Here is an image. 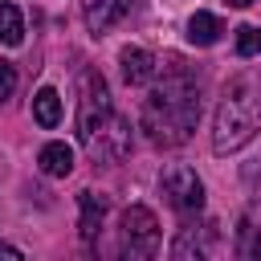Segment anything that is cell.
Returning a JSON list of instances; mask_svg holds the SVG:
<instances>
[{"mask_svg": "<svg viewBox=\"0 0 261 261\" xmlns=\"http://www.w3.org/2000/svg\"><path fill=\"white\" fill-rule=\"evenodd\" d=\"M200 122V90L192 86L188 73L163 77V86L147 98L143 106V130L155 147H179L192 139Z\"/></svg>", "mask_w": 261, "mask_h": 261, "instance_id": "6da1fadb", "label": "cell"}, {"mask_svg": "<svg viewBox=\"0 0 261 261\" xmlns=\"http://www.w3.org/2000/svg\"><path fill=\"white\" fill-rule=\"evenodd\" d=\"M257 130H261V86H253V82H237V86L224 94V102L216 106L212 151H216V155L241 151Z\"/></svg>", "mask_w": 261, "mask_h": 261, "instance_id": "7a4b0ae2", "label": "cell"}, {"mask_svg": "<svg viewBox=\"0 0 261 261\" xmlns=\"http://www.w3.org/2000/svg\"><path fill=\"white\" fill-rule=\"evenodd\" d=\"M159 249V220L151 208L143 204H130L122 212V257H135V261H147L155 257Z\"/></svg>", "mask_w": 261, "mask_h": 261, "instance_id": "3957f363", "label": "cell"}, {"mask_svg": "<svg viewBox=\"0 0 261 261\" xmlns=\"http://www.w3.org/2000/svg\"><path fill=\"white\" fill-rule=\"evenodd\" d=\"M86 147H90V155L98 159V163H122L126 155H130V122L126 118H118L114 110L82 139Z\"/></svg>", "mask_w": 261, "mask_h": 261, "instance_id": "277c9868", "label": "cell"}, {"mask_svg": "<svg viewBox=\"0 0 261 261\" xmlns=\"http://www.w3.org/2000/svg\"><path fill=\"white\" fill-rule=\"evenodd\" d=\"M159 184H163V196L175 212H200L204 208V184L188 163H171Z\"/></svg>", "mask_w": 261, "mask_h": 261, "instance_id": "5b68a950", "label": "cell"}, {"mask_svg": "<svg viewBox=\"0 0 261 261\" xmlns=\"http://www.w3.org/2000/svg\"><path fill=\"white\" fill-rule=\"evenodd\" d=\"M106 114H110L106 82H102L98 69H86V73H82V102H77V139H86Z\"/></svg>", "mask_w": 261, "mask_h": 261, "instance_id": "8992f818", "label": "cell"}, {"mask_svg": "<svg viewBox=\"0 0 261 261\" xmlns=\"http://www.w3.org/2000/svg\"><path fill=\"white\" fill-rule=\"evenodd\" d=\"M126 8H130V0H82V16L94 37H102L110 24H118L126 16Z\"/></svg>", "mask_w": 261, "mask_h": 261, "instance_id": "52a82bcc", "label": "cell"}, {"mask_svg": "<svg viewBox=\"0 0 261 261\" xmlns=\"http://www.w3.org/2000/svg\"><path fill=\"white\" fill-rule=\"evenodd\" d=\"M122 77H126V86H147L151 77H155V57L147 53V49H122Z\"/></svg>", "mask_w": 261, "mask_h": 261, "instance_id": "ba28073f", "label": "cell"}, {"mask_svg": "<svg viewBox=\"0 0 261 261\" xmlns=\"http://www.w3.org/2000/svg\"><path fill=\"white\" fill-rule=\"evenodd\" d=\"M37 167L45 171V175H69L73 171V147L69 143H45L41 147V155H37Z\"/></svg>", "mask_w": 261, "mask_h": 261, "instance_id": "9c48e42d", "label": "cell"}, {"mask_svg": "<svg viewBox=\"0 0 261 261\" xmlns=\"http://www.w3.org/2000/svg\"><path fill=\"white\" fill-rule=\"evenodd\" d=\"M77 204H82V241H94L98 228H102V216H106V196L98 192H77Z\"/></svg>", "mask_w": 261, "mask_h": 261, "instance_id": "30bf717a", "label": "cell"}, {"mask_svg": "<svg viewBox=\"0 0 261 261\" xmlns=\"http://www.w3.org/2000/svg\"><path fill=\"white\" fill-rule=\"evenodd\" d=\"M220 33H224V20L212 16V12H196V16L188 20V41H192V45H216Z\"/></svg>", "mask_w": 261, "mask_h": 261, "instance_id": "8fae6325", "label": "cell"}, {"mask_svg": "<svg viewBox=\"0 0 261 261\" xmlns=\"http://www.w3.org/2000/svg\"><path fill=\"white\" fill-rule=\"evenodd\" d=\"M33 118L45 126V130H53L57 122H61V98H57V90H37V98H33Z\"/></svg>", "mask_w": 261, "mask_h": 261, "instance_id": "7c38bea8", "label": "cell"}, {"mask_svg": "<svg viewBox=\"0 0 261 261\" xmlns=\"http://www.w3.org/2000/svg\"><path fill=\"white\" fill-rule=\"evenodd\" d=\"M0 41L4 45H20L24 41V20H20L16 4H8V0H0Z\"/></svg>", "mask_w": 261, "mask_h": 261, "instance_id": "4fadbf2b", "label": "cell"}, {"mask_svg": "<svg viewBox=\"0 0 261 261\" xmlns=\"http://www.w3.org/2000/svg\"><path fill=\"white\" fill-rule=\"evenodd\" d=\"M257 53V24H241L237 29V57H253Z\"/></svg>", "mask_w": 261, "mask_h": 261, "instance_id": "5bb4252c", "label": "cell"}, {"mask_svg": "<svg viewBox=\"0 0 261 261\" xmlns=\"http://www.w3.org/2000/svg\"><path fill=\"white\" fill-rule=\"evenodd\" d=\"M12 90H16V65L12 61H0V102L12 98Z\"/></svg>", "mask_w": 261, "mask_h": 261, "instance_id": "9a60e30c", "label": "cell"}, {"mask_svg": "<svg viewBox=\"0 0 261 261\" xmlns=\"http://www.w3.org/2000/svg\"><path fill=\"white\" fill-rule=\"evenodd\" d=\"M0 257H12V261H20V249H16V245H8V241H0Z\"/></svg>", "mask_w": 261, "mask_h": 261, "instance_id": "2e32d148", "label": "cell"}, {"mask_svg": "<svg viewBox=\"0 0 261 261\" xmlns=\"http://www.w3.org/2000/svg\"><path fill=\"white\" fill-rule=\"evenodd\" d=\"M228 4H232V8H249L253 0H228Z\"/></svg>", "mask_w": 261, "mask_h": 261, "instance_id": "e0dca14e", "label": "cell"}, {"mask_svg": "<svg viewBox=\"0 0 261 261\" xmlns=\"http://www.w3.org/2000/svg\"><path fill=\"white\" fill-rule=\"evenodd\" d=\"M257 53H261V29H257Z\"/></svg>", "mask_w": 261, "mask_h": 261, "instance_id": "ac0fdd59", "label": "cell"}]
</instances>
